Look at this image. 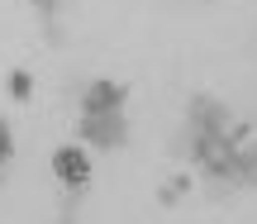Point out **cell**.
Listing matches in <instances>:
<instances>
[{
    "label": "cell",
    "mask_w": 257,
    "mask_h": 224,
    "mask_svg": "<svg viewBox=\"0 0 257 224\" xmlns=\"http://www.w3.org/2000/svg\"><path fill=\"white\" fill-rule=\"evenodd\" d=\"M81 139L95 143V148H119V143L128 139L124 110H110V115H81Z\"/></svg>",
    "instance_id": "obj_1"
},
{
    "label": "cell",
    "mask_w": 257,
    "mask_h": 224,
    "mask_svg": "<svg viewBox=\"0 0 257 224\" xmlns=\"http://www.w3.org/2000/svg\"><path fill=\"white\" fill-rule=\"evenodd\" d=\"M219 129H229V110L219 100H210V95H195L191 100V139L195 134H219Z\"/></svg>",
    "instance_id": "obj_2"
},
{
    "label": "cell",
    "mask_w": 257,
    "mask_h": 224,
    "mask_svg": "<svg viewBox=\"0 0 257 224\" xmlns=\"http://www.w3.org/2000/svg\"><path fill=\"white\" fill-rule=\"evenodd\" d=\"M81 110L86 115H110V110H124V86L119 81H91L81 95Z\"/></svg>",
    "instance_id": "obj_3"
},
{
    "label": "cell",
    "mask_w": 257,
    "mask_h": 224,
    "mask_svg": "<svg viewBox=\"0 0 257 224\" xmlns=\"http://www.w3.org/2000/svg\"><path fill=\"white\" fill-rule=\"evenodd\" d=\"M53 172L67 181V186H81V181L91 177V162H86V153H81V148H72V143H67V148H57V153H53Z\"/></svg>",
    "instance_id": "obj_4"
},
{
    "label": "cell",
    "mask_w": 257,
    "mask_h": 224,
    "mask_svg": "<svg viewBox=\"0 0 257 224\" xmlns=\"http://www.w3.org/2000/svg\"><path fill=\"white\" fill-rule=\"evenodd\" d=\"M233 177H238V186H257V148H238V167H233Z\"/></svg>",
    "instance_id": "obj_5"
},
{
    "label": "cell",
    "mask_w": 257,
    "mask_h": 224,
    "mask_svg": "<svg viewBox=\"0 0 257 224\" xmlns=\"http://www.w3.org/2000/svg\"><path fill=\"white\" fill-rule=\"evenodd\" d=\"M10 91L24 100V95H29V72H15V76H10Z\"/></svg>",
    "instance_id": "obj_6"
},
{
    "label": "cell",
    "mask_w": 257,
    "mask_h": 224,
    "mask_svg": "<svg viewBox=\"0 0 257 224\" xmlns=\"http://www.w3.org/2000/svg\"><path fill=\"white\" fill-rule=\"evenodd\" d=\"M34 10H38V15H43V19H53L57 10H62V0H34Z\"/></svg>",
    "instance_id": "obj_7"
},
{
    "label": "cell",
    "mask_w": 257,
    "mask_h": 224,
    "mask_svg": "<svg viewBox=\"0 0 257 224\" xmlns=\"http://www.w3.org/2000/svg\"><path fill=\"white\" fill-rule=\"evenodd\" d=\"M10 148H15V143H10V129H5V120H0V167H5V158H10Z\"/></svg>",
    "instance_id": "obj_8"
}]
</instances>
